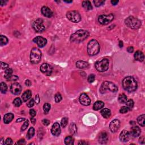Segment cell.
<instances>
[{
  "label": "cell",
  "mask_w": 145,
  "mask_h": 145,
  "mask_svg": "<svg viewBox=\"0 0 145 145\" xmlns=\"http://www.w3.org/2000/svg\"><path fill=\"white\" fill-rule=\"evenodd\" d=\"M122 87L128 92H134L137 88V82L132 77H125L122 82Z\"/></svg>",
  "instance_id": "6da1fadb"
},
{
  "label": "cell",
  "mask_w": 145,
  "mask_h": 145,
  "mask_svg": "<svg viewBox=\"0 0 145 145\" xmlns=\"http://www.w3.org/2000/svg\"><path fill=\"white\" fill-rule=\"evenodd\" d=\"M88 36H89V32L87 31L80 29L71 35L70 40L74 43H81L86 39Z\"/></svg>",
  "instance_id": "7a4b0ae2"
},
{
  "label": "cell",
  "mask_w": 145,
  "mask_h": 145,
  "mask_svg": "<svg viewBox=\"0 0 145 145\" xmlns=\"http://www.w3.org/2000/svg\"><path fill=\"white\" fill-rule=\"evenodd\" d=\"M87 52L90 56L96 55L100 52V45L98 41L92 39L87 44Z\"/></svg>",
  "instance_id": "3957f363"
},
{
  "label": "cell",
  "mask_w": 145,
  "mask_h": 145,
  "mask_svg": "<svg viewBox=\"0 0 145 145\" xmlns=\"http://www.w3.org/2000/svg\"><path fill=\"white\" fill-rule=\"evenodd\" d=\"M125 23L128 27L134 29H139L141 26V22L137 18L132 16L126 18L125 21Z\"/></svg>",
  "instance_id": "277c9868"
},
{
  "label": "cell",
  "mask_w": 145,
  "mask_h": 145,
  "mask_svg": "<svg viewBox=\"0 0 145 145\" xmlns=\"http://www.w3.org/2000/svg\"><path fill=\"white\" fill-rule=\"evenodd\" d=\"M110 91L112 92H116L118 90V87L115 85L113 83L111 82L105 81L103 83L100 88V92L102 94H104L107 91Z\"/></svg>",
  "instance_id": "5b68a950"
},
{
  "label": "cell",
  "mask_w": 145,
  "mask_h": 145,
  "mask_svg": "<svg viewBox=\"0 0 145 145\" xmlns=\"http://www.w3.org/2000/svg\"><path fill=\"white\" fill-rule=\"evenodd\" d=\"M96 69L100 72H104L108 70L109 67V61L108 59L103 58L95 62Z\"/></svg>",
  "instance_id": "8992f818"
},
{
  "label": "cell",
  "mask_w": 145,
  "mask_h": 145,
  "mask_svg": "<svg viewBox=\"0 0 145 145\" xmlns=\"http://www.w3.org/2000/svg\"><path fill=\"white\" fill-rule=\"evenodd\" d=\"M41 58V53L38 48H33L32 49L30 54L31 62L33 64H37L40 62Z\"/></svg>",
  "instance_id": "52a82bcc"
},
{
  "label": "cell",
  "mask_w": 145,
  "mask_h": 145,
  "mask_svg": "<svg viewBox=\"0 0 145 145\" xmlns=\"http://www.w3.org/2000/svg\"><path fill=\"white\" fill-rule=\"evenodd\" d=\"M66 17L73 23H78L81 21V16L77 11H70L66 14Z\"/></svg>",
  "instance_id": "ba28073f"
},
{
  "label": "cell",
  "mask_w": 145,
  "mask_h": 145,
  "mask_svg": "<svg viewBox=\"0 0 145 145\" xmlns=\"http://www.w3.org/2000/svg\"><path fill=\"white\" fill-rule=\"evenodd\" d=\"M32 27L35 31L37 32H41L46 29V27L44 25L43 19H37L35 20L32 23Z\"/></svg>",
  "instance_id": "9c48e42d"
},
{
  "label": "cell",
  "mask_w": 145,
  "mask_h": 145,
  "mask_svg": "<svg viewBox=\"0 0 145 145\" xmlns=\"http://www.w3.org/2000/svg\"><path fill=\"white\" fill-rule=\"evenodd\" d=\"M114 19V15L112 14L109 15H101L98 18V21L101 25H107L110 23Z\"/></svg>",
  "instance_id": "30bf717a"
},
{
  "label": "cell",
  "mask_w": 145,
  "mask_h": 145,
  "mask_svg": "<svg viewBox=\"0 0 145 145\" xmlns=\"http://www.w3.org/2000/svg\"><path fill=\"white\" fill-rule=\"evenodd\" d=\"M40 71L46 75H50L52 72V67L49 64H43L40 66Z\"/></svg>",
  "instance_id": "8fae6325"
},
{
  "label": "cell",
  "mask_w": 145,
  "mask_h": 145,
  "mask_svg": "<svg viewBox=\"0 0 145 145\" xmlns=\"http://www.w3.org/2000/svg\"><path fill=\"white\" fill-rule=\"evenodd\" d=\"M79 102L81 104L87 106V105H89L91 103V100L86 94L83 93V94H81L79 96Z\"/></svg>",
  "instance_id": "7c38bea8"
},
{
  "label": "cell",
  "mask_w": 145,
  "mask_h": 145,
  "mask_svg": "<svg viewBox=\"0 0 145 145\" xmlns=\"http://www.w3.org/2000/svg\"><path fill=\"white\" fill-rule=\"evenodd\" d=\"M10 91L12 94H14V95H19L22 91V87H21L20 84L18 83H14L11 86Z\"/></svg>",
  "instance_id": "4fadbf2b"
},
{
  "label": "cell",
  "mask_w": 145,
  "mask_h": 145,
  "mask_svg": "<svg viewBox=\"0 0 145 145\" xmlns=\"http://www.w3.org/2000/svg\"><path fill=\"white\" fill-rule=\"evenodd\" d=\"M120 126V122L119 120L117 119L112 121L109 125V128L113 133H115L119 130Z\"/></svg>",
  "instance_id": "5bb4252c"
},
{
  "label": "cell",
  "mask_w": 145,
  "mask_h": 145,
  "mask_svg": "<svg viewBox=\"0 0 145 145\" xmlns=\"http://www.w3.org/2000/svg\"><path fill=\"white\" fill-rule=\"evenodd\" d=\"M33 41L36 43L40 48H43L46 45L47 41L41 36H37L33 39Z\"/></svg>",
  "instance_id": "9a60e30c"
},
{
  "label": "cell",
  "mask_w": 145,
  "mask_h": 145,
  "mask_svg": "<svg viewBox=\"0 0 145 145\" xmlns=\"http://www.w3.org/2000/svg\"><path fill=\"white\" fill-rule=\"evenodd\" d=\"M130 134L126 130H122L120 134V140L122 142H126L130 139Z\"/></svg>",
  "instance_id": "2e32d148"
},
{
  "label": "cell",
  "mask_w": 145,
  "mask_h": 145,
  "mask_svg": "<svg viewBox=\"0 0 145 145\" xmlns=\"http://www.w3.org/2000/svg\"><path fill=\"white\" fill-rule=\"evenodd\" d=\"M51 133L54 136H58L60 134L61 128H60V125L58 123L56 122L52 125L51 129Z\"/></svg>",
  "instance_id": "e0dca14e"
},
{
  "label": "cell",
  "mask_w": 145,
  "mask_h": 145,
  "mask_svg": "<svg viewBox=\"0 0 145 145\" xmlns=\"http://www.w3.org/2000/svg\"><path fill=\"white\" fill-rule=\"evenodd\" d=\"M41 12L44 16L46 17L50 18L53 15V12L51 10L46 6H43L41 9Z\"/></svg>",
  "instance_id": "ac0fdd59"
},
{
  "label": "cell",
  "mask_w": 145,
  "mask_h": 145,
  "mask_svg": "<svg viewBox=\"0 0 145 145\" xmlns=\"http://www.w3.org/2000/svg\"><path fill=\"white\" fill-rule=\"evenodd\" d=\"M141 130L140 128L138 126H135L132 128L130 134L131 136L134 137H137L141 134Z\"/></svg>",
  "instance_id": "d6986e66"
},
{
  "label": "cell",
  "mask_w": 145,
  "mask_h": 145,
  "mask_svg": "<svg viewBox=\"0 0 145 145\" xmlns=\"http://www.w3.org/2000/svg\"><path fill=\"white\" fill-rule=\"evenodd\" d=\"M108 135L105 132H102L99 136V142L101 144H105L108 142Z\"/></svg>",
  "instance_id": "ffe728a7"
},
{
  "label": "cell",
  "mask_w": 145,
  "mask_h": 145,
  "mask_svg": "<svg viewBox=\"0 0 145 145\" xmlns=\"http://www.w3.org/2000/svg\"><path fill=\"white\" fill-rule=\"evenodd\" d=\"M144 54L140 50H137L134 54V58L137 61L140 62L143 61L144 60Z\"/></svg>",
  "instance_id": "44dd1931"
},
{
  "label": "cell",
  "mask_w": 145,
  "mask_h": 145,
  "mask_svg": "<svg viewBox=\"0 0 145 145\" xmlns=\"http://www.w3.org/2000/svg\"><path fill=\"white\" fill-rule=\"evenodd\" d=\"M31 96H32L31 91L30 90H27V91H26L23 93V95L22 96V100H23V102H26L27 100H29L31 98Z\"/></svg>",
  "instance_id": "7402d4cb"
},
{
  "label": "cell",
  "mask_w": 145,
  "mask_h": 145,
  "mask_svg": "<svg viewBox=\"0 0 145 145\" xmlns=\"http://www.w3.org/2000/svg\"><path fill=\"white\" fill-rule=\"evenodd\" d=\"M13 118H14V115L12 113H9L6 114V115L4 116V123L6 124H9L10 122L12 120Z\"/></svg>",
  "instance_id": "603a6c76"
},
{
  "label": "cell",
  "mask_w": 145,
  "mask_h": 145,
  "mask_svg": "<svg viewBox=\"0 0 145 145\" xmlns=\"http://www.w3.org/2000/svg\"><path fill=\"white\" fill-rule=\"evenodd\" d=\"M89 65L87 62L84 61H78L76 62V67L79 69H84L88 67Z\"/></svg>",
  "instance_id": "cb8c5ba5"
},
{
  "label": "cell",
  "mask_w": 145,
  "mask_h": 145,
  "mask_svg": "<svg viewBox=\"0 0 145 145\" xmlns=\"http://www.w3.org/2000/svg\"><path fill=\"white\" fill-rule=\"evenodd\" d=\"M104 106V103L103 102H102V101H97L96 102L94 103L93 108H94V110L98 111L103 108Z\"/></svg>",
  "instance_id": "d4e9b609"
},
{
  "label": "cell",
  "mask_w": 145,
  "mask_h": 145,
  "mask_svg": "<svg viewBox=\"0 0 145 145\" xmlns=\"http://www.w3.org/2000/svg\"><path fill=\"white\" fill-rule=\"evenodd\" d=\"M101 114H102V116L103 117H104L105 119H108L110 117L111 115V111L109 110L108 108H104V109H103L101 111Z\"/></svg>",
  "instance_id": "484cf974"
},
{
  "label": "cell",
  "mask_w": 145,
  "mask_h": 145,
  "mask_svg": "<svg viewBox=\"0 0 145 145\" xmlns=\"http://www.w3.org/2000/svg\"><path fill=\"white\" fill-rule=\"evenodd\" d=\"M82 6L86 10H91L92 9V6L91 2L89 1H84L82 2Z\"/></svg>",
  "instance_id": "4316f807"
},
{
  "label": "cell",
  "mask_w": 145,
  "mask_h": 145,
  "mask_svg": "<svg viewBox=\"0 0 145 145\" xmlns=\"http://www.w3.org/2000/svg\"><path fill=\"white\" fill-rule=\"evenodd\" d=\"M12 70L11 68L8 67L6 70H5V78L8 80H10L11 77L12 76Z\"/></svg>",
  "instance_id": "83f0119b"
},
{
  "label": "cell",
  "mask_w": 145,
  "mask_h": 145,
  "mask_svg": "<svg viewBox=\"0 0 145 145\" xmlns=\"http://www.w3.org/2000/svg\"><path fill=\"white\" fill-rule=\"evenodd\" d=\"M118 100H119V102L120 103H125L128 100L127 96H126L124 94H120V95H119V98H118Z\"/></svg>",
  "instance_id": "f1b7e54d"
},
{
  "label": "cell",
  "mask_w": 145,
  "mask_h": 145,
  "mask_svg": "<svg viewBox=\"0 0 145 145\" xmlns=\"http://www.w3.org/2000/svg\"><path fill=\"white\" fill-rule=\"evenodd\" d=\"M145 115H142L141 116H139L137 119V121L139 125L143 127L145 126Z\"/></svg>",
  "instance_id": "f546056e"
},
{
  "label": "cell",
  "mask_w": 145,
  "mask_h": 145,
  "mask_svg": "<svg viewBox=\"0 0 145 145\" xmlns=\"http://www.w3.org/2000/svg\"><path fill=\"white\" fill-rule=\"evenodd\" d=\"M69 130L70 133L73 134H75L76 133H77V128L75 124L71 123V124L70 125L69 128Z\"/></svg>",
  "instance_id": "4dcf8cb0"
},
{
  "label": "cell",
  "mask_w": 145,
  "mask_h": 145,
  "mask_svg": "<svg viewBox=\"0 0 145 145\" xmlns=\"http://www.w3.org/2000/svg\"><path fill=\"white\" fill-rule=\"evenodd\" d=\"M65 143L67 145H73L74 144V140L72 137L67 136L65 139Z\"/></svg>",
  "instance_id": "1f68e13d"
},
{
  "label": "cell",
  "mask_w": 145,
  "mask_h": 145,
  "mask_svg": "<svg viewBox=\"0 0 145 145\" xmlns=\"http://www.w3.org/2000/svg\"><path fill=\"white\" fill-rule=\"evenodd\" d=\"M35 134V129L33 128H30L28 131L27 134V137L28 139H31L33 137V136Z\"/></svg>",
  "instance_id": "d6a6232c"
},
{
  "label": "cell",
  "mask_w": 145,
  "mask_h": 145,
  "mask_svg": "<svg viewBox=\"0 0 145 145\" xmlns=\"http://www.w3.org/2000/svg\"><path fill=\"white\" fill-rule=\"evenodd\" d=\"M8 43V39L6 36H3V35H1L0 36V45L1 46H3L6 45Z\"/></svg>",
  "instance_id": "836d02e7"
},
{
  "label": "cell",
  "mask_w": 145,
  "mask_h": 145,
  "mask_svg": "<svg viewBox=\"0 0 145 145\" xmlns=\"http://www.w3.org/2000/svg\"><path fill=\"white\" fill-rule=\"evenodd\" d=\"M125 103H126V107L128 108V110H132V108H133L134 106V102L133 100L132 99L128 100Z\"/></svg>",
  "instance_id": "e575fe53"
},
{
  "label": "cell",
  "mask_w": 145,
  "mask_h": 145,
  "mask_svg": "<svg viewBox=\"0 0 145 145\" xmlns=\"http://www.w3.org/2000/svg\"><path fill=\"white\" fill-rule=\"evenodd\" d=\"M22 103V101L20 98H17L16 99H15L14 100L13 102V104L14 105L15 107H19V106H21V104Z\"/></svg>",
  "instance_id": "d590c367"
},
{
  "label": "cell",
  "mask_w": 145,
  "mask_h": 145,
  "mask_svg": "<svg viewBox=\"0 0 145 145\" xmlns=\"http://www.w3.org/2000/svg\"><path fill=\"white\" fill-rule=\"evenodd\" d=\"M0 87H1V92L3 93V94L6 93L7 89H8V87H7L6 83H5L4 82H1V85H0Z\"/></svg>",
  "instance_id": "8d00e7d4"
},
{
  "label": "cell",
  "mask_w": 145,
  "mask_h": 145,
  "mask_svg": "<svg viewBox=\"0 0 145 145\" xmlns=\"http://www.w3.org/2000/svg\"><path fill=\"white\" fill-rule=\"evenodd\" d=\"M50 109V105L49 103H45L43 106V110L44 113L47 114Z\"/></svg>",
  "instance_id": "74e56055"
},
{
  "label": "cell",
  "mask_w": 145,
  "mask_h": 145,
  "mask_svg": "<svg viewBox=\"0 0 145 145\" xmlns=\"http://www.w3.org/2000/svg\"><path fill=\"white\" fill-rule=\"evenodd\" d=\"M94 3L95 4V6L99 7L100 6H102L103 4L105 3V1L103 0H95L94 1Z\"/></svg>",
  "instance_id": "f35d334b"
},
{
  "label": "cell",
  "mask_w": 145,
  "mask_h": 145,
  "mask_svg": "<svg viewBox=\"0 0 145 145\" xmlns=\"http://www.w3.org/2000/svg\"><path fill=\"white\" fill-rule=\"evenodd\" d=\"M67 122H68V119H67V117L63 118V119L61 120V126H62L63 128H65L67 125Z\"/></svg>",
  "instance_id": "ab89813d"
},
{
  "label": "cell",
  "mask_w": 145,
  "mask_h": 145,
  "mask_svg": "<svg viewBox=\"0 0 145 145\" xmlns=\"http://www.w3.org/2000/svg\"><path fill=\"white\" fill-rule=\"evenodd\" d=\"M62 98V96L60 94H56L55 96H54V99H55V102L56 103H59L61 101V100Z\"/></svg>",
  "instance_id": "60d3db41"
},
{
  "label": "cell",
  "mask_w": 145,
  "mask_h": 145,
  "mask_svg": "<svg viewBox=\"0 0 145 145\" xmlns=\"http://www.w3.org/2000/svg\"><path fill=\"white\" fill-rule=\"evenodd\" d=\"M95 75L93 74H91L88 75V78H87V81H88V82L90 83H92L93 82H94V81H95Z\"/></svg>",
  "instance_id": "b9f144b4"
},
{
  "label": "cell",
  "mask_w": 145,
  "mask_h": 145,
  "mask_svg": "<svg viewBox=\"0 0 145 145\" xmlns=\"http://www.w3.org/2000/svg\"><path fill=\"white\" fill-rule=\"evenodd\" d=\"M29 121H28V120H26V121L24 122L23 124L22 125V128H21V130H22V131H24V130H26L28 126H29Z\"/></svg>",
  "instance_id": "7bdbcfd3"
},
{
  "label": "cell",
  "mask_w": 145,
  "mask_h": 145,
  "mask_svg": "<svg viewBox=\"0 0 145 145\" xmlns=\"http://www.w3.org/2000/svg\"><path fill=\"white\" fill-rule=\"evenodd\" d=\"M128 111V108L125 106H123L121 108L120 110V112L122 114H125V113H127Z\"/></svg>",
  "instance_id": "ee69618b"
},
{
  "label": "cell",
  "mask_w": 145,
  "mask_h": 145,
  "mask_svg": "<svg viewBox=\"0 0 145 145\" xmlns=\"http://www.w3.org/2000/svg\"><path fill=\"white\" fill-rule=\"evenodd\" d=\"M1 68L5 70H6V69L8 68V67H9V66L8 65V64H6V63L2 62H1Z\"/></svg>",
  "instance_id": "f6af8a7d"
},
{
  "label": "cell",
  "mask_w": 145,
  "mask_h": 145,
  "mask_svg": "<svg viewBox=\"0 0 145 145\" xmlns=\"http://www.w3.org/2000/svg\"><path fill=\"white\" fill-rule=\"evenodd\" d=\"M33 105H34V100H33V99H31L29 102V103L27 104V106L28 107L31 108L33 106Z\"/></svg>",
  "instance_id": "bcb514c9"
},
{
  "label": "cell",
  "mask_w": 145,
  "mask_h": 145,
  "mask_svg": "<svg viewBox=\"0 0 145 145\" xmlns=\"http://www.w3.org/2000/svg\"><path fill=\"white\" fill-rule=\"evenodd\" d=\"M5 144L8 145H10L12 144V141L10 138H8L6 139V141H5Z\"/></svg>",
  "instance_id": "7dc6e473"
},
{
  "label": "cell",
  "mask_w": 145,
  "mask_h": 145,
  "mask_svg": "<svg viewBox=\"0 0 145 145\" xmlns=\"http://www.w3.org/2000/svg\"><path fill=\"white\" fill-rule=\"evenodd\" d=\"M29 114H30V115L32 117H35L36 115V112L34 109H30V111H29Z\"/></svg>",
  "instance_id": "c3c4849f"
},
{
  "label": "cell",
  "mask_w": 145,
  "mask_h": 145,
  "mask_svg": "<svg viewBox=\"0 0 145 145\" xmlns=\"http://www.w3.org/2000/svg\"><path fill=\"white\" fill-rule=\"evenodd\" d=\"M42 122H43V124L44 125H46V126H47V125H48L49 124H50V121L47 119H44L42 121Z\"/></svg>",
  "instance_id": "681fc988"
},
{
  "label": "cell",
  "mask_w": 145,
  "mask_h": 145,
  "mask_svg": "<svg viewBox=\"0 0 145 145\" xmlns=\"http://www.w3.org/2000/svg\"><path fill=\"white\" fill-rule=\"evenodd\" d=\"M40 98H39V95H37L36 96V97H35V102L36 103V104H38L40 103Z\"/></svg>",
  "instance_id": "f907efd6"
},
{
  "label": "cell",
  "mask_w": 145,
  "mask_h": 145,
  "mask_svg": "<svg viewBox=\"0 0 145 145\" xmlns=\"http://www.w3.org/2000/svg\"><path fill=\"white\" fill-rule=\"evenodd\" d=\"M25 143H26V142H25V139H21V140H19V141H18L17 143V144L23 145V144H25Z\"/></svg>",
  "instance_id": "816d5d0a"
},
{
  "label": "cell",
  "mask_w": 145,
  "mask_h": 145,
  "mask_svg": "<svg viewBox=\"0 0 145 145\" xmlns=\"http://www.w3.org/2000/svg\"><path fill=\"white\" fill-rule=\"evenodd\" d=\"M127 51L129 53H133L134 51V48L132 46H129L127 48Z\"/></svg>",
  "instance_id": "f5cc1de1"
},
{
  "label": "cell",
  "mask_w": 145,
  "mask_h": 145,
  "mask_svg": "<svg viewBox=\"0 0 145 145\" xmlns=\"http://www.w3.org/2000/svg\"><path fill=\"white\" fill-rule=\"evenodd\" d=\"M139 143H141V144H144L145 143V138L144 137H142L140 139H139Z\"/></svg>",
  "instance_id": "db71d44e"
},
{
  "label": "cell",
  "mask_w": 145,
  "mask_h": 145,
  "mask_svg": "<svg viewBox=\"0 0 145 145\" xmlns=\"http://www.w3.org/2000/svg\"><path fill=\"white\" fill-rule=\"evenodd\" d=\"M25 84L27 86H30L31 85V82L29 81V80H26V82H25Z\"/></svg>",
  "instance_id": "11a10c76"
},
{
  "label": "cell",
  "mask_w": 145,
  "mask_h": 145,
  "mask_svg": "<svg viewBox=\"0 0 145 145\" xmlns=\"http://www.w3.org/2000/svg\"><path fill=\"white\" fill-rule=\"evenodd\" d=\"M18 79V77H17V76H12V77H11L10 80H12V81H16V80H17Z\"/></svg>",
  "instance_id": "9f6ffc18"
},
{
  "label": "cell",
  "mask_w": 145,
  "mask_h": 145,
  "mask_svg": "<svg viewBox=\"0 0 145 145\" xmlns=\"http://www.w3.org/2000/svg\"><path fill=\"white\" fill-rule=\"evenodd\" d=\"M111 3H112L113 5H116L119 3V1H117H117H114L113 0H113H112V1H111Z\"/></svg>",
  "instance_id": "6f0895ef"
},
{
  "label": "cell",
  "mask_w": 145,
  "mask_h": 145,
  "mask_svg": "<svg viewBox=\"0 0 145 145\" xmlns=\"http://www.w3.org/2000/svg\"><path fill=\"white\" fill-rule=\"evenodd\" d=\"M25 120V118H19V119H18L17 120L16 122H20L21 121H24Z\"/></svg>",
  "instance_id": "680465c9"
},
{
  "label": "cell",
  "mask_w": 145,
  "mask_h": 145,
  "mask_svg": "<svg viewBox=\"0 0 145 145\" xmlns=\"http://www.w3.org/2000/svg\"><path fill=\"white\" fill-rule=\"evenodd\" d=\"M7 2V1H0V3H1V6H3V5H5V4H6V3Z\"/></svg>",
  "instance_id": "91938a15"
},
{
  "label": "cell",
  "mask_w": 145,
  "mask_h": 145,
  "mask_svg": "<svg viewBox=\"0 0 145 145\" xmlns=\"http://www.w3.org/2000/svg\"><path fill=\"white\" fill-rule=\"evenodd\" d=\"M31 122H32V124H35V122H36V119H34V118L32 117V118H31Z\"/></svg>",
  "instance_id": "94428289"
},
{
  "label": "cell",
  "mask_w": 145,
  "mask_h": 145,
  "mask_svg": "<svg viewBox=\"0 0 145 145\" xmlns=\"http://www.w3.org/2000/svg\"><path fill=\"white\" fill-rule=\"evenodd\" d=\"M87 143L86 142H84V141H81L80 142H79L78 143V145H86Z\"/></svg>",
  "instance_id": "6125c7cd"
},
{
  "label": "cell",
  "mask_w": 145,
  "mask_h": 145,
  "mask_svg": "<svg viewBox=\"0 0 145 145\" xmlns=\"http://www.w3.org/2000/svg\"><path fill=\"white\" fill-rule=\"evenodd\" d=\"M119 46H120V47H121V48L123 46V43H122V41H120V42H119Z\"/></svg>",
  "instance_id": "be15d7a7"
},
{
  "label": "cell",
  "mask_w": 145,
  "mask_h": 145,
  "mask_svg": "<svg viewBox=\"0 0 145 145\" xmlns=\"http://www.w3.org/2000/svg\"><path fill=\"white\" fill-rule=\"evenodd\" d=\"M3 141H4V138H1V142H0V144H1V145H4V144H5V143H3Z\"/></svg>",
  "instance_id": "e7e4bbea"
},
{
  "label": "cell",
  "mask_w": 145,
  "mask_h": 145,
  "mask_svg": "<svg viewBox=\"0 0 145 145\" xmlns=\"http://www.w3.org/2000/svg\"><path fill=\"white\" fill-rule=\"evenodd\" d=\"M65 2H66V3H71L73 2L72 1H64Z\"/></svg>",
  "instance_id": "03108f58"
}]
</instances>
